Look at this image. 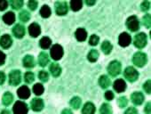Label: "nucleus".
<instances>
[{
	"label": "nucleus",
	"mask_w": 151,
	"mask_h": 114,
	"mask_svg": "<svg viewBox=\"0 0 151 114\" xmlns=\"http://www.w3.org/2000/svg\"><path fill=\"white\" fill-rule=\"evenodd\" d=\"M121 70H122V65L118 61H113L108 66V71L109 75L112 77H116L119 75L121 73Z\"/></svg>",
	"instance_id": "nucleus-1"
},
{
	"label": "nucleus",
	"mask_w": 151,
	"mask_h": 114,
	"mask_svg": "<svg viewBox=\"0 0 151 114\" xmlns=\"http://www.w3.org/2000/svg\"><path fill=\"white\" fill-rule=\"evenodd\" d=\"M147 55H146V53H144L142 52H138L133 55L132 62L138 67H143L147 63Z\"/></svg>",
	"instance_id": "nucleus-2"
},
{
	"label": "nucleus",
	"mask_w": 151,
	"mask_h": 114,
	"mask_svg": "<svg viewBox=\"0 0 151 114\" xmlns=\"http://www.w3.org/2000/svg\"><path fill=\"white\" fill-rule=\"evenodd\" d=\"M124 77L130 82H134L139 78V72L133 67H127L124 71Z\"/></svg>",
	"instance_id": "nucleus-3"
},
{
	"label": "nucleus",
	"mask_w": 151,
	"mask_h": 114,
	"mask_svg": "<svg viewBox=\"0 0 151 114\" xmlns=\"http://www.w3.org/2000/svg\"><path fill=\"white\" fill-rule=\"evenodd\" d=\"M22 81V73L20 71H12L9 74V83L12 86H18Z\"/></svg>",
	"instance_id": "nucleus-4"
},
{
	"label": "nucleus",
	"mask_w": 151,
	"mask_h": 114,
	"mask_svg": "<svg viewBox=\"0 0 151 114\" xmlns=\"http://www.w3.org/2000/svg\"><path fill=\"white\" fill-rule=\"evenodd\" d=\"M51 56L55 61H59L63 56V48L60 45H54L51 48Z\"/></svg>",
	"instance_id": "nucleus-5"
},
{
	"label": "nucleus",
	"mask_w": 151,
	"mask_h": 114,
	"mask_svg": "<svg viewBox=\"0 0 151 114\" xmlns=\"http://www.w3.org/2000/svg\"><path fill=\"white\" fill-rule=\"evenodd\" d=\"M146 45H147V35L145 33H142V32L137 34L134 38V45L137 48L141 49Z\"/></svg>",
	"instance_id": "nucleus-6"
},
{
	"label": "nucleus",
	"mask_w": 151,
	"mask_h": 114,
	"mask_svg": "<svg viewBox=\"0 0 151 114\" xmlns=\"http://www.w3.org/2000/svg\"><path fill=\"white\" fill-rule=\"evenodd\" d=\"M14 114H27L28 113V105L21 101H18L14 103V106L13 108Z\"/></svg>",
	"instance_id": "nucleus-7"
},
{
	"label": "nucleus",
	"mask_w": 151,
	"mask_h": 114,
	"mask_svg": "<svg viewBox=\"0 0 151 114\" xmlns=\"http://www.w3.org/2000/svg\"><path fill=\"white\" fill-rule=\"evenodd\" d=\"M126 26L131 31H137L139 29V22L136 16H131L126 21Z\"/></svg>",
	"instance_id": "nucleus-8"
},
{
	"label": "nucleus",
	"mask_w": 151,
	"mask_h": 114,
	"mask_svg": "<svg viewBox=\"0 0 151 114\" xmlns=\"http://www.w3.org/2000/svg\"><path fill=\"white\" fill-rule=\"evenodd\" d=\"M68 10V5L66 2H56L55 3V12L58 15L67 14Z\"/></svg>",
	"instance_id": "nucleus-9"
},
{
	"label": "nucleus",
	"mask_w": 151,
	"mask_h": 114,
	"mask_svg": "<svg viewBox=\"0 0 151 114\" xmlns=\"http://www.w3.org/2000/svg\"><path fill=\"white\" fill-rule=\"evenodd\" d=\"M131 41H132V38L126 32H123L122 34H120V36L118 38V43L123 47L128 46L131 44Z\"/></svg>",
	"instance_id": "nucleus-10"
},
{
	"label": "nucleus",
	"mask_w": 151,
	"mask_h": 114,
	"mask_svg": "<svg viewBox=\"0 0 151 114\" xmlns=\"http://www.w3.org/2000/svg\"><path fill=\"white\" fill-rule=\"evenodd\" d=\"M44 102L42 99L40 98H35L31 101V103H30V106L32 108V110L34 111H40L43 110L44 108Z\"/></svg>",
	"instance_id": "nucleus-11"
},
{
	"label": "nucleus",
	"mask_w": 151,
	"mask_h": 114,
	"mask_svg": "<svg viewBox=\"0 0 151 114\" xmlns=\"http://www.w3.org/2000/svg\"><path fill=\"white\" fill-rule=\"evenodd\" d=\"M13 33L17 38H22L25 35V28L22 24H16L13 29Z\"/></svg>",
	"instance_id": "nucleus-12"
},
{
	"label": "nucleus",
	"mask_w": 151,
	"mask_h": 114,
	"mask_svg": "<svg viewBox=\"0 0 151 114\" xmlns=\"http://www.w3.org/2000/svg\"><path fill=\"white\" fill-rule=\"evenodd\" d=\"M29 33L33 38L38 37L40 35V33H41L40 26L37 23H32V24H30L29 27Z\"/></svg>",
	"instance_id": "nucleus-13"
},
{
	"label": "nucleus",
	"mask_w": 151,
	"mask_h": 114,
	"mask_svg": "<svg viewBox=\"0 0 151 114\" xmlns=\"http://www.w3.org/2000/svg\"><path fill=\"white\" fill-rule=\"evenodd\" d=\"M132 102L135 105H140L144 102V95L140 92H134L131 96Z\"/></svg>",
	"instance_id": "nucleus-14"
},
{
	"label": "nucleus",
	"mask_w": 151,
	"mask_h": 114,
	"mask_svg": "<svg viewBox=\"0 0 151 114\" xmlns=\"http://www.w3.org/2000/svg\"><path fill=\"white\" fill-rule=\"evenodd\" d=\"M18 96L22 99H28L30 96V90L27 86H22L17 91Z\"/></svg>",
	"instance_id": "nucleus-15"
},
{
	"label": "nucleus",
	"mask_w": 151,
	"mask_h": 114,
	"mask_svg": "<svg viewBox=\"0 0 151 114\" xmlns=\"http://www.w3.org/2000/svg\"><path fill=\"white\" fill-rule=\"evenodd\" d=\"M113 87L117 93H122L126 89V83L124 79H116L114 82Z\"/></svg>",
	"instance_id": "nucleus-16"
},
{
	"label": "nucleus",
	"mask_w": 151,
	"mask_h": 114,
	"mask_svg": "<svg viewBox=\"0 0 151 114\" xmlns=\"http://www.w3.org/2000/svg\"><path fill=\"white\" fill-rule=\"evenodd\" d=\"M12 43H13L12 38L7 34L3 35L1 38H0V45L3 48H9L12 45Z\"/></svg>",
	"instance_id": "nucleus-17"
},
{
	"label": "nucleus",
	"mask_w": 151,
	"mask_h": 114,
	"mask_svg": "<svg viewBox=\"0 0 151 114\" xmlns=\"http://www.w3.org/2000/svg\"><path fill=\"white\" fill-rule=\"evenodd\" d=\"M75 36H76V38H77L78 41L80 42H83L87 38V32L85 29L83 28H79L77 30V31H76L75 33Z\"/></svg>",
	"instance_id": "nucleus-18"
},
{
	"label": "nucleus",
	"mask_w": 151,
	"mask_h": 114,
	"mask_svg": "<svg viewBox=\"0 0 151 114\" xmlns=\"http://www.w3.org/2000/svg\"><path fill=\"white\" fill-rule=\"evenodd\" d=\"M49 70H50L51 74L53 77H59L60 75V73H61V68H60V66L58 63H51V65L49 67Z\"/></svg>",
	"instance_id": "nucleus-19"
},
{
	"label": "nucleus",
	"mask_w": 151,
	"mask_h": 114,
	"mask_svg": "<svg viewBox=\"0 0 151 114\" xmlns=\"http://www.w3.org/2000/svg\"><path fill=\"white\" fill-rule=\"evenodd\" d=\"M38 63L42 67H45L49 63V56L45 52L40 53L38 56Z\"/></svg>",
	"instance_id": "nucleus-20"
},
{
	"label": "nucleus",
	"mask_w": 151,
	"mask_h": 114,
	"mask_svg": "<svg viewBox=\"0 0 151 114\" xmlns=\"http://www.w3.org/2000/svg\"><path fill=\"white\" fill-rule=\"evenodd\" d=\"M95 112V106L92 102H86L82 110L83 114H94Z\"/></svg>",
	"instance_id": "nucleus-21"
},
{
	"label": "nucleus",
	"mask_w": 151,
	"mask_h": 114,
	"mask_svg": "<svg viewBox=\"0 0 151 114\" xmlns=\"http://www.w3.org/2000/svg\"><path fill=\"white\" fill-rule=\"evenodd\" d=\"M23 65L26 68H33L35 66V60L32 55H26L23 58Z\"/></svg>",
	"instance_id": "nucleus-22"
},
{
	"label": "nucleus",
	"mask_w": 151,
	"mask_h": 114,
	"mask_svg": "<svg viewBox=\"0 0 151 114\" xmlns=\"http://www.w3.org/2000/svg\"><path fill=\"white\" fill-rule=\"evenodd\" d=\"M3 21L5 22V23L11 25L15 21V15L13 12H7L4 16H3Z\"/></svg>",
	"instance_id": "nucleus-23"
},
{
	"label": "nucleus",
	"mask_w": 151,
	"mask_h": 114,
	"mask_svg": "<svg viewBox=\"0 0 151 114\" xmlns=\"http://www.w3.org/2000/svg\"><path fill=\"white\" fill-rule=\"evenodd\" d=\"M99 84L100 86L102 87V88H107L110 86L111 84V81H110V79L106 76V75H102L100 79H99Z\"/></svg>",
	"instance_id": "nucleus-24"
},
{
	"label": "nucleus",
	"mask_w": 151,
	"mask_h": 114,
	"mask_svg": "<svg viewBox=\"0 0 151 114\" xmlns=\"http://www.w3.org/2000/svg\"><path fill=\"white\" fill-rule=\"evenodd\" d=\"M13 100H14V95L10 92H6L4 94L3 98H2V102H3L4 105H6V106L10 105L13 102Z\"/></svg>",
	"instance_id": "nucleus-25"
},
{
	"label": "nucleus",
	"mask_w": 151,
	"mask_h": 114,
	"mask_svg": "<svg viewBox=\"0 0 151 114\" xmlns=\"http://www.w3.org/2000/svg\"><path fill=\"white\" fill-rule=\"evenodd\" d=\"M113 49V46L109 41H104L101 45V50L105 54H109Z\"/></svg>",
	"instance_id": "nucleus-26"
},
{
	"label": "nucleus",
	"mask_w": 151,
	"mask_h": 114,
	"mask_svg": "<svg viewBox=\"0 0 151 114\" xmlns=\"http://www.w3.org/2000/svg\"><path fill=\"white\" fill-rule=\"evenodd\" d=\"M69 103H70V105H71V107H72L73 109L78 110V109L80 108L81 103H82V101H81V99H80L79 97L76 96V97H73V98L70 100V102H69Z\"/></svg>",
	"instance_id": "nucleus-27"
},
{
	"label": "nucleus",
	"mask_w": 151,
	"mask_h": 114,
	"mask_svg": "<svg viewBox=\"0 0 151 114\" xmlns=\"http://www.w3.org/2000/svg\"><path fill=\"white\" fill-rule=\"evenodd\" d=\"M82 6H83V3L81 0H73V1L70 2V7L75 12L80 10L82 8Z\"/></svg>",
	"instance_id": "nucleus-28"
},
{
	"label": "nucleus",
	"mask_w": 151,
	"mask_h": 114,
	"mask_svg": "<svg viewBox=\"0 0 151 114\" xmlns=\"http://www.w3.org/2000/svg\"><path fill=\"white\" fill-rule=\"evenodd\" d=\"M87 58L92 63L96 62L98 60V58H99V52L97 50H94V49L93 50H91L90 53L87 55Z\"/></svg>",
	"instance_id": "nucleus-29"
},
{
	"label": "nucleus",
	"mask_w": 151,
	"mask_h": 114,
	"mask_svg": "<svg viewBox=\"0 0 151 114\" xmlns=\"http://www.w3.org/2000/svg\"><path fill=\"white\" fill-rule=\"evenodd\" d=\"M39 44H40V46L43 49H47V48L50 47V45L52 44V40L49 38H47V37H44V38H42L40 39Z\"/></svg>",
	"instance_id": "nucleus-30"
},
{
	"label": "nucleus",
	"mask_w": 151,
	"mask_h": 114,
	"mask_svg": "<svg viewBox=\"0 0 151 114\" xmlns=\"http://www.w3.org/2000/svg\"><path fill=\"white\" fill-rule=\"evenodd\" d=\"M51 14H52L51 9H50V7H49L48 6H46V5L43 6L42 8L40 9V14H41V16H42L43 18H48V17H50Z\"/></svg>",
	"instance_id": "nucleus-31"
},
{
	"label": "nucleus",
	"mask_w": 151,
	"mask_h": 114,
	"mask_svg": "<svg viewBox=\"0 0 151 114\" xmlns=\"http://www.w3.org/2000/svg\"><path fill=\"white\" fill-rule=\"evenodd\" d=\"M101 114H112V108L109 103H103L100 109Z\"/></svg>",
	"instance_id": "nucleus-32"
},
{
	"label": "nucleus",
	"mask_w": 151,
	"mask_h": 114,
	"mask_svg": "<svg viewBox=\"0 0 151 114\" xmlns=\"http://www.w3.org/2000/svg\"><path fill=\"white\" fill-rule=\"evenodd\" d=\"M19 18H20V20H21L22 22H27L30 19V14H29L28 11L23 10V11H22V12L20 13V14H19Z\"/></svg>",
	"instance_id": "nucleus-33"
},
{
	"label": "nucleus",
	"mask_w": 151,
	"mask_h": 114,
	"mask_svg": "<svg viewBox=\"0 0 151 114\" xmlns=\"http://www.w3.org/2000/svg\"><path fill=\"white\" fill-rule=\"evenodd\" d=\"M44 87L40 83H37L33 87V92L36 95H41L44 93Z\"/></svg>",
	"instance_id": "nucleus-34"
},
{
	"label": "nucleus",
	"mask_w": 151,
	"mask_h": 114,
	"mask_svg": "<svg viewBox=\"0 0 151 114\" xmlns=\"http://www.w3.org/2000/svg\"><path fill=\"white\" fill-rule=\"evenodd\" d=\"M10 5L14 9L19 10L23 6V1L22 0H12V1L10 2Z\"/></svg>",
	"instance_id": "nucleus-35"
},
{
	"label": "nucleus",
	"mask_w": 151,
	"mask_h": 114,
	"mask_svg": "<svg viewBox=\"0 0 151 114\" xmlns=\"http://www.w3.org/2000/svg\"><path fill=\"white\" fill-rule=\"evenodd\" d=\"M24 79H25V82H26V83L30 84V83H32V82L34 81V79H35V75H34L32 72H30V71L26 72V73H25V76H24Z\"/></svg>",
	"instance_id": "nucleus-36"
},
{
	"label": "nucleus",
	"mask_w": 151,
	"mask_h": 114,
	"mask_svg": "<svg viewBox=\"0 0 151 114\" xmlns=\"http://www.w3.org/2000/svg\"><path fill=\"white\" fill-rule=\"evenodd\" d=\"M117 102H118V105H119L120 108H124L128 104V100H127V98L125 96H122V97L118 98Z\"/></svg>",
	"instance_id": "nucleus-37"
},
{
	"label": "nucleus",
	"mask_w": 151,
	"mask_h": 114,
	"mask_svg": "<svg viewBox=\"0 0 151 114\" xmlns=\"http://www.w3.org/2000/svg\"><path fill=\"white\" fill-rule=\"evenodd\" d=\"M38 78H39V79H40L41 81H43V82H46V81H48L49 75H48V73H47L46 71H41L39 72V74H38Z\"/></svg>",
	"instance_id": "nucleus-38"
},
{
	"label": "nucleus",
	"mask_w": 151,
	"mask_h": 114,
	"mask_svg": "<svg viewBox=\"0 0 151 114\" xmlns=\"http://www.w3.org/2000/svg\"><path fill=\"white\" fill-rule=\"evenodd\" d=\"M99 41H100L99 37H98L97 35H93V36H91V38H90V39H89V44H90L91 45L95 46V45H98Z\"/></svg>",
	"instance_id": "nucleus-39"
},
{
	"label": "nucleus",
	"mask_w": 151,
	"mask_h": 114,
	"mask_svg": "<svg viewBox=\"0 0 151 114\" xmlns=\"http://www.w3.org/2000/svg\"><path fill=\"white\" fill-rule=\"evenodd\" d=\"M142 24L146 28H147V29L150 28V14H146L143 17V19H142Z\"/></svg>",
	"instance_id": "nucleus-40"
},
{
	"label": "nucleus",
	"mask_w": 151,
	"mask_h": 114,
	"mask_svg": "<svg viewBox=\"0 0 151 114\" xmlns=\"http://www.w3.org/2000/svg\"><path fill=\"white\" fill-rule=\"evenodd\" d=\"M37 5H38V3H37V1H35V0H30V1H29V3H28L29 8L30 10H32V11H34V10L37 9Z\"/></svg>",
	"instance_id": "nucleus-41"
},
{
	"label": "nucleus",
	"mask_w": 151,
	"mask_h": 114,
	"mask_svg": "<svg viewBox=\"0 0 151 114\" xmlns=\"http://www.w3.org/2000/svg\"><path fill=\"white\" fill-rule=\"evenodd\" d=\"M140 8H141V10H142V11H144V12L147 11V10L150 8V3H149L148 1H144V2L141 4Z\"/></svg>",
	"instance_id": "nucleus-42"
},
{
	"label": "nucleus",
	"mask_w": 151,
	"mask_h": 114,
	"mask_svg": "<svg viewBox=\"0 0 151 114\" xmlns=\"http://www.w3.org/2000/svg\"><path fill=\"white\" fill-rule=\"evenodd\" d=\"M150 85H151V81H150V79H149V80H147V81L144 84V86H143L144 90H145V92H146L147 94H150V92H151Z\"/></svg>",
	"instance_id": "nucleus-43"
},
{
	"label": "nucleus",
	"mask_w": 151,
	"mask_h": 114,
	"mask_svg": "<svg viewBox=\"0 0 151 114\" xmlns=\"http://www.w3.org/2000/svg\"><path fill=\"white\" fill-rule=\"evenodd\" d=\"M8 3L6 0H0V11H4L7 8Z\"/></svg>",
	"instance_id": "nucleus-44"
},
{
	"label": "nucleus",
	"mask_w": 151,
	"mask_h": 114,
	"mask_svg": "<svg viewBox=\"0 0 151 114\" xmlns=\"http://www.w3.org/2000/svg\"><path fill=\"white\" fill-rule=\"evenodd\" d=\"M124 114H138V110L134 107H130L125 110Z\"/></svg>",
	"instance_id": "nucleus-45"
},
{
	"label": "nucleus",
	"mask_w": 151,
	"mask_h": 114,
	"mask_svg": "<svg viewBox=\"0 0 151 114\" xmlns=\"http://www.w3.org/2000/svg\"><path fill=\"white\" fill-rule=\"evenodd\" d=\"M114 94H113V92L112 91H107L106 93H105V97H106V99L107 100H109V101H111L112 99H114Z\"/></svg>",
	"instance_id": "nucleus-46"
},
{
	"label": "nucleus",
	"mask_w": 151,
	"mask_h": 114,
	"mask_svg": "<svg viewBox=\"0 0 151 114\" xmlns=\"http://www.w3.org/2000/svg\"><path fill=\"white\" fill-rule=\"evenodd\" d=\"M5 62H6V54L2 51H0V66L3 65Z\"/></svg>",
	"instance_id": "nucleus-47"
},
{
	"label": "nucleus",
	"mask_w": 151,
	"mask_h": 114,
	"mask_svg": "<svg viewBox=\"0 0 151 114\" xmlns=\"http://www.w3.org/2000/svg\"><path fill=\"white\" fill-rule=\"evenodd\" d=\"M5 80H6V75H5V73L2 72V71H0V85L4 84Z\"/></svg>",
	"instance_id": "nucleus-48"
},
{
	"label": "nucleus",
	"mask_w": 151,
	"mask_h": 114,
	"mask_svg": "<svg viewBox=\"0 0 151 114\" xmlns=\"http://www.w3.org/2000/svg\"><path fill=\"white\" fill-rule=\"evenodd\" d=\"M150 102H147L145 106V113L146 114H150Z\"/></svg>",
	"instance_id": "nucleus-49"
},
{
	"label": "nucleus",
	"mask_w": 151,
	"mask_h": 114,
	"mask_svg": "<svg viewBox=\"0 0 151 114\" xmlns=\"http://www.w3.org/2000/svg\"><path fill=\"white\" fill-rule=\"evenodd\" d=\"M86 4L88 5V6H93V5L95 4V1H94V0H86Z\"/></svg>",
	"instance_id": "nucleus-50"
},
{
	"label": "nucleus",
	"mask_w": 151,
	"mask_h": 114,
	"mask_svg": "<svg viewBox=\"0 0 151 114\" xmlns=\"http://www.w3.org/2000/svg\"><path fill=\"white\" fill-rule=\"evenodd\" d=\"M61 114H73V113H72V111L69 109H65V110H62Z\"/></svg>",
	"instance_id": "nucleus-51"
},
{
	"label": "nucleus",
	"mask_w": 151,
	"mask_h": 114,
	"mask_svg": "<svg viewBox=\"0 0 151 114\" xmlns=\"http://www.w3.org/2000/svg\"><path fill=\"white\" fill-rule=\"evenodd\" d=\"M1 114H11V112H10L8 110H4L1 112Z\"/></svg>",
	"instance_id": "nucleus-52"
}]
</instances>
